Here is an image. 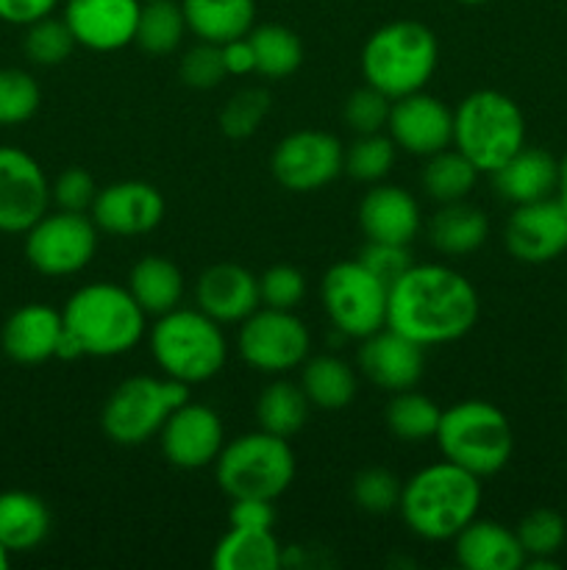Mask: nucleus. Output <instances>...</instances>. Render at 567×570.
I'll list each match as a JSON object with an SVG mask.
<instances>
[{
    "instance_id": "4be33fe9",
    "label": "nucleus",
    "mask_w": 567,
    "mask_h": 570,
    "mask_svg": "<svg viewBox=\"0 0 567 570\" xmlns=\"http://www.w3.org/2000/svg\"><path fill=\"white\" fill-rule=\"evenodd\" d=\"M64 321L48 304H26L6 317L0 328V348L17 365H42L56 360Z\"/></svg>"
},
{
    "instance_id": "37998d69",
    "label": "nucleus",
    "mask_w": 567,
    "mask_h": 570,
    "mask_svg": "<svg viewBox=\"0 0 567 570\" xmlns=\"http://www.w3.org/2000/svg\"><path fill=\"white\" fill-rule=\"evenodd\" d=\"M389 111H392V98L365 83V87L348 95L342 106V120L356 137L359 134H381L387 131Z\"/></svg>"
},
{
    "instance_id": "f3484780",
    "label": "nucleus",
    "mask_w": 567,
    "mask_h": 570,
    "mask_svg": "<svg viewBox=\"0 0 567 570\" xmlns=\"http://www.w3.org/2000/svg\"><path fill=\"white\" fill-rule=\"evenodd\" d=\"M387 134L400 150L428 159L454 145V111L420 89L392 100Z\"/></svg>"
},
{
    "instance_id": "a211bd4d",
    "label": "nucleus",
    "mask_w": 567,
    "mask_h": 570,
    "mask_svg": "<svg viewBox=\"0 0 567 570\" xmlns=\"http://www.w3.org/2000/svg\"><path fill=\"white\" fill-rule=\"evenodd\" d=\"M142 0H64L67 28L76 45L94 53H115L133 45Z\"/></svg>"
},
{
    "instance_id": "6e6552de",
    "label": "nucleus",
    "mask_w": 567,
    "mask_h": 570,
    "mask_svg": "<svg viewBox=\"0 0 567 570\" xmlns=\"http://www.w3.org/2000/svg\"><path fill=\"white\" fill-rule=\"evenodd\" d=\"M215 479L228 499L276 501L295 482V451L270 432H248L222 445Z\"/></svg>"
},
{
    "instance_id": "2eb2a0df",
    "label": "nucleus",
    "mask_w": 567,
    "mask_h": 570,
    "mask_svg": "<svg viewBox=\"0 0 567 570\" xmlns=\"http://www.w3.org/2000/svg\"><path fill=\"white\" fill-rule=\"evenodd\" d=\"M159 445L165 460L181 471H200L215 465L226 445V429L220 415L209 404L183 401L170 412L159 432Z\"/></svg>"
},
{
    "instance_id": "5fc2aeb1",
    "label": "nucleus",
    "mask_w": 567,
    "mask_h": 570,
    "mask_svg": "<svg viewBox=\"0 0 567 570\" xmlns=\"http://www.w3.org/2000/svg\"><path fill=\"white\" fill-rule=\"evenodd\" d=\"M456 3H465V6H481V3H489V0H456Z\"/></svg>"
},
{
    "instance_id": "1a4fd4ad",
    "label": "nucleus",
    "mask_w": 567,
    "mask_h": 570,
    "mask_svg": "<svg viewBox=\"0 0 567 570\" xmlns=\"http://www.w3.org/2000/svg\"><path fill=\"white\" fill-rule=\"evenodd\" d=\"M189 399L187 384L170 376H131L117 384L100 410V429L117 445L148 443L159 438L161 426L176 406Z\"/></svg>"
},
{
    "instance_id": "7ed1b4c3",
    "label": "nucleus",
    "mask_w": 567,
    "mask_h": 570,
    "mask_svg": "<svg viewBox=\"0 0 567 570\" xmlns=\"http://www.w3.org/2000/svg\"><path fill=\"white\" fill-rule=\"evenodd\" d=\"M67 334L76 337L83 356L111 360L137 348L145 337L148 315L128 287L111 282L83 284L61 309Z\"/></svg>"
},
{
    "instance_id": "a18cd8bd",
    "label": "nucleus",
    "mask_w": 567,
    "mask_h": 570,
    "mask_svg": "<svg viewBox=\"0 0 567 570\" xmlns=\"http://www.w3.org/2000/svg\"><path fill=\"white\" fill-rule=\"evenodd\" d=\"M261 306L295 312L306 295V278L292 265H272L259 278Z\"/></svg>"
},
{
    "instance_id": "ea45409f",
    "label": "nucleus",
    "mask_w": 567,
    "mask_h": 570,
    "mask_svg": "<svg viewBox=\"0 0 567 570\" xmlns=\"http://www.w3.org/2000/svg\"><path fill=\"white\" fill-rule=\"evenodd\" d=\"M42 89L31 72L0 67V126H20L39 111Z\"/></svg>"
},
{
    "instance_id": "b1692460",
    "label": "nucleus",
    "mask_w": 567,
    "mask_h": 570,
    "mask_svg": "<svg viewBox=\"0 0 567 570\" xmlns=\"http://www.w3.org/2000/svg\"><path fill=\"white\" fill-rule=\"evenodd\" d=\"M493 176L495 189L511 206L534 204V200L554 198L559 184V159L545 148L523 145L515 156L504 161Z\"/></svg>"
},
{
    "instance_id": "4c0bfd02",
    "label": "nucleus",
    "mask_w": 567,
    "mask_h": 570,
    "mask_svg": "<svg viewBox=\"0 0 567 570\" xmlns=\"http://www.w3.org/2000/svg\"><path fill=\"white\" fill-rule=\"evenodd\" d=\"M398 156V145L389 134H359L350 148H345V173L354 181L378 184L389 176Z\"/></svg>"
},
{
    "instance_id": "e433bc0d",
    "label": "nucleus",
    "mask_w": 567,
    "mask_h": 570,
    "mask_svg": "<svg viewBox=\"0 0 567 570\" xmlns=\"http://www.w3.org/2000/svg\"><path fill=\"white\" fill-rule=\"evenodd\" d=\"M517 540L526 551L528 568H556V554L567 540V521L556 510L539 507L517 523Z\"/></svg>"
},
{
    "instance_id": "9d476101",
    "label": "nucleus",
    "mask_w": 567,
    "mask_h": 570,
    "mask_svg": "<svg viewBox=\"0 0 567 570\" xmlns=\"http://www.w3.org/2000/svg\"><path fill=\"white\" fill-rule=\"evenodd\" d=\"M320 304L337 332L365 340L387 326L389 284L359 259H342L322 273Z\"/></svg>"
},
{
    "instance_id": "c9c22d12",
    "label": "nucleus",
    "mask_w": 567,
    "mask_h": 570,
    "mask_svg": "<svg viewBox=\"0 0 567 570\" xmlns=\"http://www.w3.org/2000/svg\"><path fill=\"white\" fill-rule=\"evenodd\" d=\"M187 17L176 0H142L133 45L150 56H167L181 45L187 33Z\"/></svg>"
},
{
    "instance_id": "ddd939ff",
    "label": "nucleus",
    "mask_w": 567,
    "mask_h": 570,
    "mask_svg": "<svg viewBox=\"0 0 567 570\" xmlns=\"http://www.w3.org/2000/svg\"><path fill=\"white\" fill-rule=\"evenodd\" d=\"M270 173L289 193H317L345 173V145L320 128H300L272 148Z\"/></svg>"
},
{
    "instance_id": "cd10ccee",
    "label": "nucleus",
    "mask_w": 567,
    "mask_h": 570,
    "mask_svg": "<svg viewBox=\"0 0 567 570\" xmlns=\"http://www.w3.org/2000/svg\"><path fill=\"white\" fill-rule=\"evenodd\" d=\"M487 215L467 200L439 204V209L428 220V243L445 256L476 254L487 243Z\"/></svg>"
},
{
    "instance_id": "f257e3e1",
    "label": "nucleus",
    "mask_w": 567,
    "mask_h": 570,
    "mask_svg": "<svg viewBox=\"0 0 567 570\" xmlns=\"http://www.w3.org/2000/svg\"><path fill=\"white\" fill-rule=\"evenodd\" d=\"M481 301L465 273L448 265H411L389 284L387 326L422 348L448 345L472 332Z\"/></svg>"
},
{
    "instance_id": "72a5a7b5",
    "label": "nucleus",
    "mask_w": 567,
    "mask_h": 570,
    "mask_svg": "<svg viewBox=\"0 0 567 570\" xmlns=\"http://www.w3.org/2000/svg\"><path fill=\"white\" fill-rule=\"evenodd\" d=\"M439 417H442V410L428 395L417 393L415 387L392 393L387 410H384L389 434L398 438L400 443H426V440H434L439 429Z\"/></svg>"
},
{
    "instance_id": "c03bdc74",
    "label": "nucleus",
    "mask_w": 567,
    "mask_h": 570,
    "mask_svg": "<svg viewBox=\"0 0 567 570\" xmlns=\"http://www.w3.org/2000/svg\"><path fill=\"white\" fill-rule=\"evenodd\" d=\"M178 76H181L183 87L195 89V92H209L217 83L226 78V67H222L220 45L198 42L181 56L178 65Z\"/></svg>"
},
{
    "instance_id": "7c9ffc66",
    "label": "nucleus",
    "mask_w": 567,
    "mask_h": 570,
    "mask_svg": "<svg viewBox=\"0 0 567 570\" xmlns=\"http://www.w3.org/2000/svg\"><path fill=\"white\" fill-rule=\"evenodd\" d=\"M300 387L317 410H345L356 399V373L334 354L311 356L300 365Z\"/></svg>"
},
{
    "instance_id": "c85d7f7f",
    "label": "nucleus",
    "mask_w": 567,
    "mask_h": 570,
    "mask_svg": "<svg viewBox=\"0 0 567 570\" xmlns=\"http://www.w3.org/2000/svg\"><path fill=\"white\" fill-rule=\"evenodd\" d=\"M128 293L137 298L148 317H159L181 306L183 276L178 265L167 256L148 254L128 273Z\"/></svg>"
},
{
    "instance_id": "dca6fc26",
    "label": "nucleus",
    "mask_w": 567,
    "mask_h": 570,
    "mask_svg": "<svg viewBox=\"0 0 567 570\" xmlns=\"http://www.w3.org/2000/svg\"><path fill=\"white\" fill-rule=\"evenodd\" d=\"M504 245L523 265H548L567 250V212L554 198L515 206L504 228Z\"/></svg>"
},
{
    "instance_id": "79ce46f5",
    "label": "nucleus",
    "mask_w": 567,
    "mask_h": 570,
    "mask_svg": "<svg viewBox=\"0 0 567 570\" xmlns=\"http://www.w3.org/2000/svg\"><path fill=\"white\" fill-rule=\"evenodd\" d=\"M400 482L392 471L387 468H365L356 473L350 493H354L356 507L367 515H387V512L398 510L400 501Z\"/></svg>"
},
{
    "instance_id": "423d86ee",
    "label": "nucleus",
    "mask_w": 567,
    "mask_h": 570,
    "mask_svg": "<svg viewBox=\"0 0 567 570\" xmlns=\"http://www.w3.org/2000/svg\"><path fill=\"white\" fill-rule=\"evenodd\" d=\"M442 460L465 468L472 476L487 479L504 471L515 451L509 417L489 401H459L442 410L434 434Z\"/></svg>"
},
{
    "instance_id": "393cba45",
    "label": "nucleus",
    "mask_w": 567,
    "mask_h": 570,
    "mask_svg": "<svg viewBox=\"0 0 567 570\" xmlns=\"http://www.w3.org/2000/svg\"><path fill=\"white\" fill-rule=\"evenodd\" d=\"M456 562L467 570H520L526 551L515 529L489 518H472L454 538Z\"/></svg>"
},
{
    "instance_id": "39448f33",
    "label": "nucleus",
    "mask_w": 567,
    "mask_h": 570,
    "mask_svg": "<svg viewBox=\"0 0 567 570\" xmlns=\"http://www.w3.org/2000/svg\"><path fill=\"white\" fill-rule=\"evenodd\" d=\"M150 354L161 376L192 387L209 382L226 367L228 343L220 323L206 312L176 306L150 326Z\"/></svg>"
},
{
    "instance_id": "c756f323",
    "label": "nucleus",
    "mask_w": 567,
    "mask_h": 570,
    "mask_svg": "<svg viewBox=\"0 0 567 570\" xmlns=\"http://www.w3.org/2000/svg\"><path fill=\"white\" fill-rule=\"evenodd\" d=\"M284 549L272 529H228L211 551L215 570H278Z\"/></svg>"
},
{
    "instance_id": "a19ab883",
    "label": "nucleus",
    "mask_w": 567,
    "mask_h": 570,
    "mask_svg": "<svg viewBox=\"0 0 567 570\" xmlns=\"http://www.w3.org/2000/svg\"><path fill=\"white\" fill-rule=\"evenodd\" d=\"M267 115H270V92L261 87H245L233 92L220 109V131L228 139H248Z\"/></svg>"
},
{
    "instance_id": "a878e982",
    "label": "nucleus",
    "mask_w": 567,
    "mask_h": 570,
    "mask_svg": "<svg viewBox=\"0 0 567 570\" xmlns=\"http://www.w3.org/2000/svg\"><path fill=\"white\" fill-rule=\"evenodd\" d=\"M50 534V510L37 493L3 490L0 493V546L9 554H28Z\"/></svg>"
},
{
    "instance_id": "f03ea898",
    "label": "nucleus",
    "mask_w": 567,
    "mask_h": 570,
    "mask_svg": "<svg viewBox=\"0 0 567 570\" xmlns=\"http://www.w3.org/2000/svg\"><path fill=\"white\" fill-rule=\"evenodd\" d=\"M481 479L442 460L420 468L400 488L398 512L406 529L428 543L454 540L481 507Z\"/></svg>"
},
{
    "instance_id": "6ab92c4d",
    "label": "nucleus",
    "mask_w": 567,
    "mask_h": 570,
    "mask_svg": "<svg viewBox=\"0 0 567 570\" xmlns=\"http://www.w3.org/2000/svg\"><path fill=\"white\" fill-rule=\"evenodd\" d=\"M165 195L148 181H117L98 189L92 220L111 237H142L165 220Z\"/></svg>"
},
{
    "instance_id": "f704fd0d",
    "label": "nucleus",
    "mask_w": 567,
    "mask_h": 570,
    "mask_svg": "<svg viewBox=\"0 0 567 570\" xmlns=\"http://www.w3.org/2000/svg\"><path fill=\"white\" fill-rule=\"evenodd\" d=\"M250 42L256 50V72L265 78H289L304 65V42L298 33L278 22L250 28Z\"/></svg>"
},
{
    "instance_id": "2f4dec72",
    "label": "nucleus",
    "mask_w": 567,
    "mask_h": 570,
    "mask_svg": "<svg viewBox=\"0 0 567 570\" xmlns=\"http://www.w3.org/2000/svg\"><path fill=\"white\" fill-rule=\"evenodd\" d=\"M309 399L304 387L287 379H276L267 384L256 399V423L261 432H270L276 438H295L309 421Z\"/></svg>"
},
{
    "instance_id": "8fccbe9b",
    "label": "nucleus",
    "mask_w": 567,
    "mask_h": 570,
    "mask_svg": "<svg viewBox=\"0 0 567 570\" xmlns=\"http://www.w3.org/2000/svg\"><path fill=\"white\" fill-rule=\"evenodd\" d=\"M59 3L61 0H0V20L26 28L42 17L53 14Z\"/></svg>"
},
{
    "instance_id": "3c124183",
    "label": "nucleus",
    "mask_w": 567,
    "mask_h": 570,
    "mask_svg": "<svg viewBox=\"0 0 567 570\" xmlns=\"http://www.w3.org/2000/svg\"><path fill=\"white\" fill-rule=\"evenodd\" d=\"M220 56L222 67H226V76H250V72H256V50L248 33L222 42Z\"/></svg>"
},
{
    "instance_id": "bb28decb",
    "label": "nucleus",
    "mask_w": 567,
    "mask_h": 570,
    "mask_svg": "<svg viewBox=\"0 0 567 570\" xmlns=\"http://www.w3.org/2000/svg\"><path fill=\"white\" fill-rule=\"evenodd\" d=\"M187 28L200 42L222 45L250 33L256 26V0H178Z\"/></svg>"
},
{
    "instance_id": "9b49d317",
    "label": "nucleus",
    "mask_w": 567,
    "mask_h": 570,
    "mask_svg": "<svg viewBox=\"0 0 567 570\" xmlns=\"http://www.w3.org/2000/svg\"><path fill=\"white\" fill-rule=\"evenodd\" d=\"M98 250V226L87 212H44L26 232V259L50 278L76 276Z\"/></svg>"
},
{
    "instance_id": "20e7f679",
    "label": "nucleus",
    "mask_w": 567,
    "mask_h": 570,
    "mask_svg": "<svg viewBox=\"0 0 567 570\" xmlns=\"http://www.w3.org/2000/svg\"><path fill=\"white\" fill-rule=\"evenodd\" d=\"M361 78L387 98L420 92L439 65V42L417 20H392L376 28L361 48Z\"/></svg>"
},
{
    "instance_id": "aec40b11",
    "label": "nucleus",
    "mask_w": 567,
    "mask_h": 570,
    "mask_svg": "<svg viewBox=\"0 0 567 570\" xmlns=\"http://www.w3.org/2000/svg\"><path fill=\"white\" fill-rule=\"evenodd\" d=\"M422 345L409 340L406 334L384 326L376 334L361 340L359 348V371L370 379L376 387L387 393H400V390L417 387L426 367V354Z\"/></svg>"
},
{
    "instance_id": "0eeeda50",
    "label": "nucleus",
    "mask_w": 567,
    "mask_h": 570,
    "mask_svg": "<svg viewBox=\"0 0 567 570\" xmlns=\"http://www.w3.org/2000/svg\"><path fill=\"white\" fill-rule=\"evenodd\" d=\"M526 145V117L517 100L498 89H476L454 109V148L478 173H495Z\"/></svg>"
},
{
    "instance_id": "49530a36",
    "label": "nucleus",
    "mask_w": 567,
    "mask_h": 570,
    "mask_svg": "<svg viewBox=\"0 0 567 570\" xmlns=\"http://www.w3.org/2000/svg\"><path fill=\"white\" fill-rule=\"evenodd\" d=\"M98 195V184L83 167H67L50 184V204L64 212H89Z\"/></svg>"
},
{
    "instance_id": "603ef678",
    "label": "nucleus",
    "mask_w": 567,
    "mask_h": 570,
    "mask_svg": "<svg viewBox=\"0 0 567 570\" xmlns=\"http://www.w3.org/2000/svg\"><path fill=\"white\" fill-rule=\"evenodd\" d=\"M556 200L567 212V154L559 159V184H556Z\"/></svg>"
},
{
    "instance_id": "4468645a",
    "label": "nucleus",
    "mask_w": 567,
    "mask_h": 570,
    "mask_svg": "<svg viewBox=\"0 0 567 570\" xmlns=\"http://www.w3.org/2000/svg\"><path fill=\"white\" fill-rule=\"evenodd\" d=\"M50 206L42 165L14 145H0V232L26 234Z\"/></svg>"
},
{
    "instance_id": "412c9836",
    "label": "nucleus",
    "mask_w": 567,
    "mask_h": 570,
    "mask_svg": "<svg viewBox=\"0 0 567 570\" xmlns=\"http://www.w3.org/2000/svg\"><path fill=\"white\" fill-rule=\"evenodd\" d=\"M198 309L206 312L220 326L226 323H242L261 306L259 276L237 262H217L206 267L195 287Z\"/></svg>"
},
{
    "instance_id": "473e14b6",
    "label": "nucleus",
    "mask_w": 567,
    "mask_h": 570,
    "mask_svg": "<svg viewBox=\"0 0 567 570\" xmlns=\"http://www.w3.org/2000/svg\"><path fill=\"white\" fill-rule=\"evenodd\" d=\"M422 193L437 204H456V200H467L478 181V167L467 159L459 150H439V154L428 156L426 167H422Z\"/></svg>"
},
{
    "instance_id": "58836bf2",
    "label": "nucleus",
    "mask_w": 567,
    "mask_h": 570,
    "mask_svg": "<svg viewBox=\"0 0 567 570\" xmlns=\"http://www.w3.org/2000/svg\"><path fill=\"white\" fill-rule=\"evenodd\" d=\"M76 37L67 28L64 17H42V20L26 26V37H22V50L28 59L39 67H56L61 61L70 59L76 50Z\"/></svg>"
},
{
    "instance_id": "f8f14e48",
    "label": "nucleus",
    "mask_w": 567,
    "mask_h": 570,
    "mask_svg": "<svg viewBox=\"0 0 567 570\" xmlns=\"http://www.w3.org/2000/svg\"><path fill=\"white\" fill-rule=\"evenodd\" d=\"M237 345L245 365L265 376H284L309 360L311 337L295 312L259 306L239 323Z\"/></svg>"
},
{
    "instance_id": "864d4df0",
    "label": "nucleus",
    "mask_w": 567,
    "mask_h": 570,
    "mask_svg": "<svg viewBox=\"0 0 567 570\" xmlns=\"http://www.w3.org/2000/svg\"><path fill=\"white\" fill-rule=\"evenodd\" d=\"M9 566H11V554L3 549V546H0V570H6Z\"/></svg>"
},
{
    "instance_id": "de8ad7c7",
    "label": "nucleus",
    "mask_w": 567,
    "mask_h": 570,
    "mask_svg": "<svg viewBox=\"0 0 567 570\" xmlns=\"http://www.w3.org/2000/svg\"><path fill=\"white\" fill-rule=\"evenodd\" d=\"M359 262L387 284H392L395 278H400L411 265H415L409 254V245L376 243V239H367V245L359 254Z\"/></svg>"
},
{
    "instance_id": "09e8293b",
    "label": "nucleus",
    "mask_w": 567,
    "mask_h": 570,
    "mask_svg": "<svg viewBox=\"0 0 567 570\" xmlns=\"http://www.w3.org/2000/svg\"><path fill=\"white\" fill-rule=\"evenodd\" d=\"M276 523V507L265 499H231L228 510V527L233 529H272Z\"/></svg>"
},
{
    "instance_id": "5701e85b",
    "label": "nucleus",
    "mask_w": 567,
    "mask_h": 570,
    "mask_svg": "<svg viewBox=\"0 0 567 570\" xmlns=\"http://www.w3.org/2000/svg\"><path fill=\"white\" fill-rule=\"evenodd\" d=\"M359 226L367 239L409 245L420 232L417 198L395 184H372L359 204Z\"/></svg>"
}]
</instances>
